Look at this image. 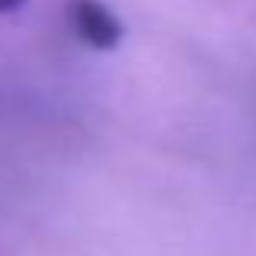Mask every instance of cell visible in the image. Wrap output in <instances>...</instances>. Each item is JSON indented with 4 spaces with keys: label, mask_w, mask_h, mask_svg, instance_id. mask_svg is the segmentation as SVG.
Returning <instances> with one entry per match:
<instances>
[{
    "label": "cell",
    "mask_w": 256,
    "mask_h": 256,
    "mask_svg": "<svg viewBox=\"0 0 256 256\" xmlns=\"http://www.w3.org/2000/svg\"><path fill=\"white\" fill-rule=\"evenodd\" d=\"M65 16L72 23V32L91 49L110 52L124 42V23L104 0H68Z\"/></svg>",
    "instance_id": "6da1fadb"
},
{
    "label": "cell",
    "mask_w": 256,
    "mask_h": 256,
    "mask_svg": "<svg viewBox=\"0 0 256 256\" xmlns=\"http://www.w3.org/2000/svg\"><path fill=\"white\" fill-rule=\"evenodd\" d=\"M23 4H26V0H0V13H4V16H6V13H16Z\"/></svg>",
    "instance_id": "7a4b0ae2"
}]
</instances>
